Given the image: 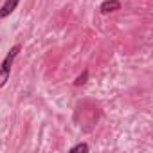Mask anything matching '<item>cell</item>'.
Segmentation results:
<instances>
[{"label":"cell","instance_id":"cell-1","mask_svg":"<svg viewBox=\"0 0 153 153\" xmlns=\"http://www.w3.org/2000/svg\"><path fill=\"white\" fill-rule=\"evenodd\" d=\"M20 51H22V45H20V43L13 45V47L9 49V52L6 54L2 65H0V88H4V87L7 85L9 74H11V67H13V63H15V59H16V56H18Z\"/></svg>","mask_w":153,"mask_h":153},{"label":"cell","instance_id":"cell-5","mask_svg":"<svg viewBox=\"0 0 153 153\" xmlns=\"http://www.w3.org/2000/svg\"><path fill=\"white\" fill-rule=\"evenodd\" d=\"M70 151H72V153H78V151H90V146H88L87 142H79V144L72 146Z\"/></svg>","mask_w":153,"mask_h":153},{"label":"cell","instance_id":"cell-4","mask_svg":"<svg viewBox=\"0 0 153 153\" xmlns=\"http://www.w3.org/2000/svg\"><path fill=\"white\" fill-rule=\"evenodd\" d=\"M87 79H88V70H83V74L76 78L74 85H76V87H81V85H85V83H87Z\"/></svg>","mask_w":153,"mask_h":153},{"label":"cell","instance_id":"cell-3","mask_svg":"<svg viewBox=\"0 0 153 153\" xmlns=\"http://www.w3.org/2000/svg\"><path fill=\"white\" fill-rule=\"evenodd\" d=\"M121 9V2L119 0H105V2L99 6V11L103 15H108V13H115Z\"/></svg>","mask_w":153,"mask_h":153},{"label":"cell","instance_id":"cell-2","mask_svg":"<svg viewBox=\"0 0 153 153\" xmlns=\"http://www.w3.org/2000/svg\"><path fill=\"white\" fill-rule=\"evenodd\" d=\"M18 4H20V0H6V2L2 4V7H0V20L7 18L18 7Z\"/></svg>","mask_w":153,"mask_h":153}]
</instances>
